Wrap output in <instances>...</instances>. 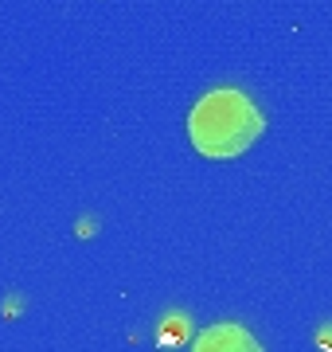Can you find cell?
<instances>
[{"label": "cell", "mask_w": 332, "mask_h": 352, "mask_svg": "<svg viewBox=\"0 0 332 352\" xmlns=\"http://www.w3.org/2000/svg\"><path fill=\"white\" fill-rule=\"evenodd\" d=\"M188 133L204 157H235L262 133V113L239 90H211L188 118Z\"/></svg>", "instance_id": "obj_1"}, {"label": "cell", "mask_w": 332, "mask_h": 352, "mask_svg": "<svg viewBox=\"0 0 332 352\" xmlns=\"http://www.w3.org/2000/svg\"><path fill=\"white\" fill-rule=\"evenodd\" d=\"M192 352H262L258 340L239 325H211L204 337L195 340Z\"/></svg>", "instance_id": "obj_2"}]
</instances>
